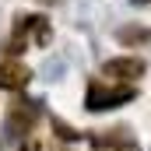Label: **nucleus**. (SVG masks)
<instances>
[{
	"instance_id": "nucleus-1",
	"label": "nucleus",
	"mask_w": 151,
	"mask_h": 151,
	"mask_svg": "<svg viewBox=\"0 0 151 151\" xmlns=\"http://www.w3.org/2000/svg\"><path fill=\"white\" fill-rule=\"evenodd\" d=\"M134 95H137V91H134V88H123V84H119V88L91 84V88H88V99H84V102H88V109H91V113H106V109H116V106L130 102Z\"/></svg>"
},
{
	"instance_id": "nucleus-9",
	"label": "nucleus",
	"mask_w": 151,
	"mask_h": 151,
	"mask_svg": "<svg viewBox=\"0 0 151 151\" xmlns=\"http://www.w3.org/2000/svg\"><path fill=\"white\" fill-rule=\"evenodd\" d=\"M25 151H39V148H35V144H28V148H25Z\"/></svg>"
},
{
	"instance_id": "nucleus-5",
	"label": "nucleus",
	"mask_w": 151,
	"mask_h": 151,
	"mask_svg": "<svg viewBox=\"0 0 151 151\" xmlns=\"http://www.w3.org/2000/svg\"><path fill=\"white\" fill-rule=\"evenodd\" d=\"M141 74H144V60H137V56H119V60H109V63H106V77L137 81Z\"/></svg>"
},
{
	"instance_id": "nucleus-6",
	"label": "nucleus",
	"mask_w": 151,
	"mask_h": 151,
	"mask_svg": "<svg viewBox=\"0 0 151 151\" xmlns=\"http://www.w3.org/2000/svg\"><path fill=\"white\" fill-rule=\"evenodd\" d=\"M119 39H123V42H151V28H137V25H134V28H123Z\"/></svg>"
},
{
	"instance_id": "nucleus-8",
	"label": "nucleus",
	"mask_w": 151,
	"mask_h": 151,
	"mask_svg": "<svg viewBox=\"0 0 151 151\" xmlns=\"http://www.w3.org/2000/svg\"><path fill=\"white\" fill-rule=\"evenodd\" d=\"M53 127H56V134H60V137H67V141H74V137H77L74 130H70V127H63V123H53Z\"/></svg>"
},
{
	"instance_id": "nucleus-3",
	"label": "nucleus",
	"mask_w": 151,
	"mask_h": 151,
	"mask_svg": "<svg viewBox=\"0 0 151 151\" xmlns=\"http://www.w3.org/2000/svg\"><path fill=\"white\" fill-rule=\"evenodd\" d=\"M28 81H32V70L25 63H18V60H4L0 63V88L4 91H21Z\"/></svg>"
},
{
	"instance_id": "nucleus-4",
	"label": "nucleus",
	"mask_w": 151,
	"mask_h": 151,
	"mask_svg": "<svg viewBox=\"0 0 151 151\" xmlns=\"http://www.w3.org/2000/svg\"><path fill=\"white\" fill-rule=\"evenodd\" d=\"M21 35H32L39 46H46L49 35H53V28H49V21H46L42 14H21V18H18V39Z\"/></svg>"
},
{
	"instance_id": "nucleus-2",
	"label": "nucleus",
	"mask_w": 151,
	"mask_h": 151,
	"mask_svg": "<svg viewBox=\"0 0 151 151\" xmlns=\"http://www.w3.org/2000/svg\"><path fill=\"white\" fill-rule=\"evenodd\" d=\"M35 119H39V106L35 102H14L7 109V130L11 134H28Z\"/></svg>"
},
{
	"instance_id": "nucleus-7",
	"label": "nucleus",
	"mask_w": 151,
	"mask_h": 151,
	"mask_svg": "<svg viewBox=\"0 0 151 151\" xmlns=\"http://www.w3.org/2000/svg\"><path fill=\"white\" fill-rule=\"evenodd\" d=\"M42 74L49 77V81H56V74H60V63H56V60H49V63H46V70H42Z\"/></svg>"
},
{
	"instance_id": "nucleus-10",
	"label": "nucleus",
	"mask_w": 151,
	"mask_h": 151,
	"mask_svg": "<svg viewBox=\"0 0 151 151\" xmlns=\"http://www.w3.org/2000/svg\"><path fill=\"white\" fill-rule=\"evenodd\" d=\"M137 4H151V0H137Z\"/></svg>"
}]
</instances>
